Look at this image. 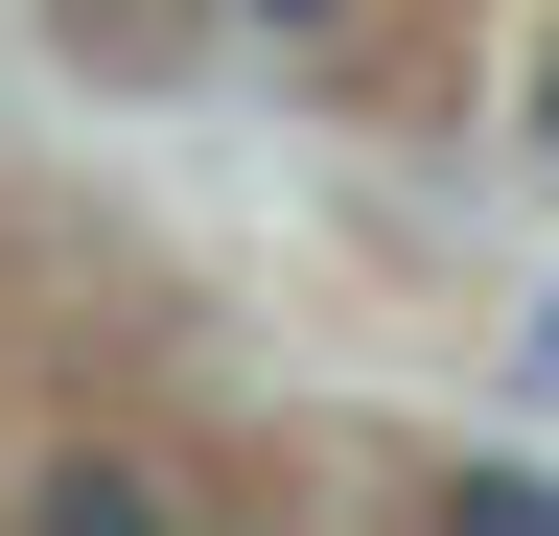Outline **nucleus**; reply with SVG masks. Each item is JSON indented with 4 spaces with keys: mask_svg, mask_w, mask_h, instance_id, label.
Segmentation results:
<instances>
[{
    "mask_svg": "<svg viewBox=\"0 0 559 536\" xmlns=\"http://www.w3.org/2000/svg\"><path fill=\"white\" fill-rule=\"evenodd\" d=\"M24 536H187V490H164V466H117V443H70L47 490H24Z\"/></svg>",
    "mask_w": 559,
    "mask_h": 536,
    "instance_id": "1",
    "label": "nucleus"
},
{
    "mask_svg": "<svg viewBox=\"0 0 559 536\" xmlns=\"http://www.w3.org/2000/svg\"><path fill=\"white\" fill-rule=\"evenodd\" d=\"M443 536H559V466H466V490H443Z\"/></svg>",
    "mask_w": 559,
    "mask_h": 536,
    "instance_id": "2",
    "label": "nucleus"
},
{
    "mask_svg": "<svg viewBox=\"0 0 559 536\" xmlns=\"http://www.w3.org/2000/svg\"><path fill=\"white\" fill-rule=\"evenodd\" d=\"M257 24H280V47H326V24H349V0H257Z\"/></svg>",
    "mask_w": 559,
    "mask_h": 536,
    "instance_id": "3",
    "label": "nucleus"
},
{
    "mask_svg": "<svg viewBox=\"0 0 559 536\" xmlns=\"http://www.w3.org/2000/svg\"><path fill=\"white\" fill-rule=\"evenodd\" d=\"M536 164H559V71H536Z\"/></svg>",
    "mask_w": 559,
    "mask_h": 536,
    "instance_id": "4",
    "label": "nucleus"
}]
</instances>
